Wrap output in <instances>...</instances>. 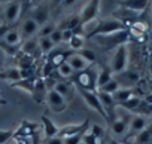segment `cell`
I'll list each match as a JSON object with an SVG mask.
<instances>
[{
    "instance_id": "obj_1",
    "label": "cell",
    "mask_w": 152,
    "mask_h": 144,
    "mask_svg": "<svg viewBox=\"0 0 152 144\" xmlns=\"http://www.w3.org/2000/svg\"><path fill=\"white\" fill-rule=\"evenodd\" d=\"M97 76H99V71L96 70V67L90 65L87 70L81 71V73H75L70 82L76 85L78 89L97 92Z\"/></svg>"
},
{
    "instance_id": "obj_2",
    "label": "cell",
    "mask_w": 152,
    "mask_h": 144,
    "mask_svg": "<svg viewBox=\"0 0 152 144\" xmlns=\"http://www.w3.org/2000/svg\"><path fill=\"white\" fill-rule=\"evenodd\" d=\"M122 30H127L124 22H121L119 20H116L113 17H107V18L102 20L96 25V28H93L87 34V37L91 39V37H97V36H107V34H113V33H118Z\"/></svg>"
},
{
    "instance_id": "obj_3",
    "label": "cell",
    "mask_w": 152,
    "mask_h": 144,
    "mask_svg": "<svg viewBox=\"0 0 152 144\" xmlns=\"http://www.w3.org/2000/svg\"><path fill=\"white\" fill-rule=\"evenodd\" d=\"M97 40V43L104 48V49H118L119 46L125 45L127 40L130 39V31L128 28L127 30H122V31H118V33H113V34H107V36H97L94 37Z\"/></svg>"
},
{
    "instance_id": "obj_4",
    "label": "cell",
    "mask_w": 152,
    "mask_h": 144,
    "mask_svg": "<svg viewBox=\"0 0 152 144\" xmlns=\"http://www.w3.org/2000/svg\"><path fill=\"white\" fill-rule=\"evenodd\" d=\"M125 111H127V110L122 109V110L116 114L115 120L109 125V126H110V134H112L113 137H124V138H125V135H127L131 116H130V113H125Z\"/></svg>"
},
{
    "instance_id": "obj_5",
    "label": "cell",
    "mask_w": 152,
    "mask_h": 144,
    "mask_svg": "<svg viewBox=\"0 0 152 144\" xmlns=\"http://www.w3.org/2000/svg\"><path fill=\"white\" fill-rule=\"evenodd\" d=\"M127 58H128L127 45H122L118 49H115V54H113L112 61H110V65H109L110 70H112V73H116V75L124 73L125 67H127Z\"/></svg>"
},
{
    "instance_id": "obj_6",
    "label": "cell",
    "mask_w": 152,
    "mask_h": 144,
    "mask_svg": "<svg viewBox=\"0 0 152 144\" xmlns=\"http://www.w3.org/2000/svg\"><path fill=\"white\" fill-rule=\"evenodd\" d=\"M148 117L145 116H140V114H133L131 116V120H130V126H128V131H127V135H125V141H130L131 138H134L137 134L143 132L146 128H148Z\"/></svg>"
},
{
    "instance_id": "obj_7",
    "label": "cell",
    "mask_w": 152,
    "mask_h": 144,
    "mask_svg": "<svg viewBox=\"0 0 152 144\" xmlns=\"http://www.w3.org/2000/svg\"><path fill=\"white\" fill-rule=\"evenodd\" d=\"M79 92H81V97L84 98V101L88 104V107L90 109H93L94 111H97L107 123H109V117H107V114H106V111L103 110V107H102V103H100V100H99V97H97V92H91V91H82V89H79Z\"/></svg>"
},
{
    "instance_id": "obj_8",
    "label": "cell",
    "mask_w": 152,
    "mask_h": 144,
    "mask_svg": "<svg viewBox=\"0 0 152 144\" xmlns=\"http://www.w3.org/2000/svg\"><path fill=\"white\" fill-rule=\"evenodd\" d=\"M99 11H100V2L99 0H91L85 5V8L82 9L79 20H81V25H87L88 22H91L93 20H96L99 17Z\"/></svg>"
},
{
    "instance_id": "obj_9",
    "label": "cell",
    "mask_w": 152,
    "mask_h": 144,
    "mask_svg": "<svg viewBox=\"0 0 152 144\" xmlns=\"http://www.w3.org/2000/svg\"><path fill=\"white\" fill-rule=\"evenodd\" d=\"M97 97H99V100L102 103L103 110L106 111V114L109 117V125H110L115 120V117H116V103H115V100H113L112 95L104 94V92H100V91H97Z\"/></svg>"
},
{
    "instance_id": "obj_10",
    "label": "cell",
    "mask_w": 152,
    "mask_h": 144,
    "mask_svg": "<svg viewBox=\"0 0 152 144\" xmlns=\"http://www.w3.org/2000/svg\"><path fill=\"white\" fill-rule=\"evenodd\" d=\"M46 103L49 106V109L54 111V113H61L67 109V101L60 95L57 94L54 89H48V94H46Z\"/></svg>"
},
{
    "instance_id": "obj_11",
    "label": "cell",
    "mask_w": 152,
    "mask_h": 144,
    "mask_svg": "<svg viewBox=\"0 0 152 144\" xmlns=\"http://www.w3.org/2000/svg\"><path fill=\"white\" fill-rule=\"evenodd\" d=\"M91 126V123H90V119H85L82 123H73V125H64V126H61L60 129H58V134H57V137H60V138H69V137H72V135H75V134H78V132H81V131H84V129H87V128H90Z\"/></svg>"
},
{
    "instance_id": "obj_12",
    "label": "cell",
    "mask_w": 152,
    "mask_h": 144,
    "mask_svg": "<svg viewBox=\"0 0 152 144\" xmlns=\"http://www.w3.org/2000/svg\"><path fill=\"white\" fill-rule=\"evenodd\" d=\"M119 8H124L127 11H131L134 14H139V12H145L151 8L152 2L149 0H122V2H118Z\"/></svg>"
},
{
    "instance_id": "obj_13",
    "label": "cell",
    "mask_w": 152,
    "mask_h": 144,
    "mask_svg": "<svg viewBox=\"0 0 152 144\" xmlns=\"http://www.w3.org/2000/svg\"><path fill=\"white\" fill-rule=\"evenodd\" d=\"M5 24L14 25L21 17V2H9L5 8Z\"/></svg>"
},
{
    "instance_id": "obj_14",
    "label": "cell",
    "mask_w": 152,
    "mask_h": 144,
    "mask_svg": "<svg viewBox=\"0 0 152 144\" xmlns=\"http://www.w3.org/2000/svg\"><path fill=\"white\" fill-rule=\"evenodd\" d=\"M39 25L34 22V20L30 17V18H27L23 24H21V28H20V34H21V39H23V42H26V40H28V39H33L37 33H39Z\"/></svg>"
},
{
    "instance_id": "obj_15",
    "label": "cell",
    "mask_w": 152,
    "mask_h": 144,
    "mask_svg": "<svg viewBox=\"0 0 152 144\" xmlns=\"http://www.w3.org/2000/svg\"><path fill=\"white\" fill-rule=\"evenodd\" d=\"M57 94H60L67 103L73 98V94H75V85L70 82V80H58L54 83V88H52Z\"/></svg>"
},
{
    "instance_id": "obj_16",
    "label": "cell",
    "mask_w": 152,
    "mask_h": 144,
    "mask_svg": "<svg viewBox=\"0 0 152 144\" xmlns=\"http://www.w3.org/2000/svg\"><path fill=\"white\" fill-rule=\"evenodd\" d=\"M67 58H69V54H67V51L66 49H63V48H54V51L48 55V59H46V62L48 64H51L52 67H54V70H57L61 64H64L66 61H67Z\"/></svg>"
},
{
    "instance_id": "obj_17",
    "label": "cell",
    "mask_w": 152,
    "mask_h": 144,
    "mask_svg": "<svg viewBox=\"0 0 152 144\" xmlns=\"http://www.w3.org/2000/svg\"><path fill=\"white\" fill-rule=\"evenodd\" d=\"M31 18L34 20V22H36L39 27H43V25L48 22V18H49L48 5H45V3L37 5V6L33 9V12H31Z\"/></svg>"
},
{
    "instance_id": "obj_18",
    "label": "cell",
    "mask_w": 152,
    "mask_h": 144,
    "mask_svg": "<svg viewBox=\"0 0 152 144\" xmlns=\"http://www.w3.org/2000/svg\"><path fill=\"white\" fill-rule=\"evenodd\" d=\"M67 62L70 64V67L73 68L75 73H81V71H84V70H87V68L90 67V64H88L82 56H79L78 54H72V55H69Z\"/></svg>"
},
{
    "instance_id": "obj_19",
    "label": "cell",
    "mask_w": 152,
    "mask_h": 144,
    "mask_svg": "<svg viewBox=\"0 0 152 144\" xmlns=\"http://www.w3.org/2000/svg\"><path fill=\"white\" fill-rule=\"evenodd\" d=\"M46 94H48V91H46V82L42 77L36 79V82H34V91H33L34 101L39 103V104L43 103L46 100Z\"/></svg>"
},
{
    "instance_id": "obj_20",
    "label": "cell",
    "mask_w": 152,
    "mask_h": 144,
    "mask_svg": "<svg viewBox=\"0 0 152 144\" xmlns=\"http://www.w3.org/2000/svg\"><path fill=\"white\" fill-rule=\"evenodd\" d=\"M112 97H113L116 106H119L121 103H125V101H128L130 98L137 97V95H136V91H134L133 88H119Z\"/></svg>"
},
{
    "instance_id": "obj_21",
    "label": "cell",
    "mask_w": 152,
    "mask_h": 144,
    "mask_svg": "<svg viewBox=\"0 0 152 144\" xmlns=\"http://www.w3.org/2000/svg\"><path fill=\"white\" fill-rule=\"evenodd\" d=\"M42 126H43V135H45V140L46 138H52V137H57L58 134V126L48 117V116H42Z\"/></svg>"
},
{
    "instance_id": "obj_22",
    "label": "cell",
    "mask_w": 152,
    "mask_h": 144,
    "mask_svg": "<svg viewBox=\"0 0 152 144\" xmlns=\"http://www.w3.org/2000/svg\"><path fill=\"white\" fill-rule=\"evenodd\" d=\"M112 70H110V67H102L100 70H99V76H97V91L99 89H102L104 85H107L113 77H112Z\"/></svg>"
},
{
    "instance_id": "obj_23",
    "label": "cell",
    "mask_w": 152,
    "mask_h": 144,
    "mask_svg": "<svg viewBox=\"0 0 152 144\" xmlns=\"http://www.w3.org/2000/svg\"><path fill=\"white\" fill-rule=\"evenodd\" d=\"M61 31L63 30H72V31H75L76 28H79V27H82L81 25V20H79V15H70L69 18H66L60 25H57Z\"/></svg>"
},
{
    "instance_id": "obj_24",
    "label": "cell",
    "mask_w": 152,
    "mask_h": 144,
    "mask_svg": "<svg viewBox=\"0 0 152 144\" xmlns=\"http://www.w3.org/2000/svg\"><path fill=\"white\" fill-rule=\"evenodd\" d=\"M3 42H5V43H8V45H11V46H21L23 39H21L20 30L12 28L11 31H8V33H6V36L3 37Z\"/></svg>"
},
{
    "instance_id": "obj_25",
    "label": "cell",
    "mask_w": 152,
    "mask_h": 144,
    "mask_svg": "<svg viewBox=\"0 0 152 144\" xmlns=\"http://www.w3.org/2000/svg\"><path fill=\"white\" fill-rule=\"evenodd\" d=\"M37 51H39V40L37 39H28L21 45V52L24 55L31 56L33 52H37Z\"/></svg>"
},
{
    "instance_id": "obj_26",
    "label": "cell",
    "mask_w": 152,
    "mask_h": 144,
    "mask_svg": "<svg viewBox=\"0 0 152 144\" xmlns=\"http://www.w3.org/2000/svg\"><path fill=\"white\" fill-rule=\"evenodd\" d=\"M55 73L61 77V79H64V80H72V77L75 76V71H73V68L70 67V64L66 61L64 64H61L57 70H55Z\"/></svg>"
},
{
    "instance_id": "obj_27",
    "label": "cell",
    "mask_w": 152,
    "mask_h": 144,
    "mask_svg": "<svg viewBox=\"0 0 152 144\" xmlns=\"http://www.w3.org/2000/svg\"><path fill=\"white\" fill-rule=\"evenodd\" d=\"M140 103H142V98H140V97H133V98H130L128 101L121 103V104L116 106V107L124 109V110H127V111H130V113H134V111L137 110V107L140 106Z\"/></svg>"
},
{
    "instance_id": "obj_28",
    "label": "cell",
    "mask_w": 152,
    "mask_h": 144,
    "mask_svg": "<svg viewBox=\"0 0 152 144\" xmlns=\"http://www.w3.org/2000/svg\"><path fill=\"white\" fill-rule=\"evenodd\" d=\"M34 82H36L34 77H31V79H23V80H20V82L12 83V86H14V88L24 89V91H27L28 94L33 95V91H34Z\"/></svg>"
},
{
    "instance_id": "obj_29",
    "label": "cell",
    "mask_w": 152,
    "mask_h": 144,
    "mask_svg": "<svg viewBox=\"0 0 152 144\" xmlns=\"http://www.w3.org/2000/svg\"><path fill=\"white\" fill-rule=\"evenodd\" d=\"M37 40H39V51H40L42 54L49 55V54L54 51L55 45L51 42V39H49V37H42V39H37Z\"/></svg>"
},
{
    "instance_id": "obj_30",
    "label": "cell",
    "mask_w": 152,
    "mask_h": 144,
    "mask_svg": "<svg viewBox=\"0 0 152 144\" xmlns=\"http://www.w3.org/2000/svg\"><path fill=\"white\" fill-rule=\"evenodd\" d=\"M84 42H85V37L82 34H73L72 40L69 42V46L72 51H81L84 49Z\"/></svg>"
},
{
    "instance_id": "obj_31",
    "label": "cell",
    "mask_w": 152,
    "mask_h": 144,
    "mask_svg": "<svg viewBox=\"0 0 152 144\" xmlns=\"http://www.w3.org/2000/svg\"><path fill=\"white\" fill-rule=\"evenodd\" d=\"M133 140V144H146V143H149V141H152V135H151V132L148 131V128L143 131V132H140V134H137L134 138H131Z\"/></svg>"
},
{
    "instance_id": "obj_32",
    "label": "cell",
    "mask_w": 152,
    "mask_h": 144,
    "mask_svg": "<svg viewBox=\"0 0 152 144\" xmlns=\"http://www.w3.org/2000/svg\"><path fill=\"white\" fill-rule=\"evenodd\" d=\"M88 131H90V128H87V129H84V131H81V132H78V134H75V135H72V137H69V138H64V144H82L84 135H85Z\"/></svg>"
},
{
    "instance_id": "obj_33",
    "label": "cell",
    "mask_w": 152,
    "mask_h": 144,
    "mask_svg": "<svg viewBox=\"0 0 152 144\" xmlns=\"http://www.w3.org/2000/svg\"><path fill=\"white\" fill-rule=\"evenodd\" d=\"M119 88H121V85L118 83V80H116V79H112L107 85H104V86H103L102 89H99V91H100V92H104V94H109V95H113Z\"/></svg>"
},
{
    "instance_id": "obj_34",
    "label": "cell",
    "mask_w": 152,
    "mask_h": 144,
    "mask_svg": "<svg viewBox=\"0 0 152 144\" xmlns=\"http://www.w3.org/2000/svg\"><path fill=\"white\" fill-rule=\"evenodd\" d=\"M57 28V25L54 24V22H46L43 27H40L39 28V39H42V37H49L52 33H54V30Z\"/></svg>"
},
{
    "instance_id": "obj_35",
    "label": "cell",
    "mask_w": 152,
    "mask_h": 144,
    "mask_svg": "<svg viewBox=\"0 0 152 144\" xmlns=\"http://www.w3.org/2000/svg\"><path fill=\"white\" fill-rule=\"evenodd\" d=\"M78 55L79 56H82L90 65H93L94 62H96V59H97V56H96V54L93 52V51H90V49H81V51H78Z\"/></svg>"
},
{
    "instance_id": "obj_36",
    "label": "cell",
    "mask_w": 152,
    "mask_h": 144,
    "mask_svg": "<svg viewBox=\"0 0 152 144\" xmlns=\"http://www.w3.org/2000/svg\"><path fill=\"white\" fill-rule=\"evenodd\" d=\"M15 135V131L12 129H0V144H8V141H12Z\"/></svg>"
},
{
    "instance_id": "obj_37",
    "label": "cell",
    "mask_w": 152,
    "mask_h": 144,
    "mask_svg": "<svg viewBox=\"0 0 152 144\" xmlns=\"http://www.w3.org/2000/svg\"><path fill=\"white\" fill-rule=\"evenodd\" d=\"M0 48H2L8 55H11V56H15L18 52H21V51H20L21 46H11V45H8V43H5V42H0Z\"/></svg>"
},
{
    "instance_id": "obj_38",
    "label": "cell",
    "mask_w": 152,
    "mask_h": 144,
    "mask_svg": "<svg viewBox=\"0 0 152 144\" xmlns=\"http://www.w3.org/2000/svg\"><path fill=\"white\" fill-rule=\"evenodd\" d=\"M49 39H51V42L57 46V45H61L63 43V31L57 27L55 30H54V33L49 36Z\"/></svg>"
},
{
    "instance_id": "obj_39",
    "label": "cell",
    "mask_w": 152,
    "mask_h": 144,
    "mask_svg": "<svg viewBox=\"0 0 152 144\" xmlns=\"http://www.w3.org/2000/svg\"><path fill=\"white\" fill-rule=\"evenodd\" d=\"M104 140V138H103ZM103 140H100V138H97L96 135H93L90 131L84 135V140H82V144H100Z\"/></svg>"
},
{
    "instance_id": "obj_40",
    "label": "cell",
    "mask_w": 152,
    "mask_h": 144,
    "mask_svg": "<svg viewBox=\"0 0 152 144\" xmlns=\"http://www.w3.org/2000/svg\"><path fill=\"white\" fill-rule=\"evenodd\" d=\"M90 132L93 134V135H96L97 138H100V140H103V138H106V135H104V129L102 128V126H99V125H93V126H90Z\"/></svg>"
},
{
    "instance_id": "obj_41",
    "label": "cell",
    "mask_w": 152,
    "mask_h": 144,
    "mask_svg": "<svg viewBox=\"0 0 152 144\" xmlns=\"http://www.w3.org/2000/svg\"><path fill=\"white\" fill-rule=\"evenodd\" d=\"M43 144H64V140L60 137H52V138H46Z\"/></svg>"
},
{
    "instance_id": "obj_42",
    "label": "cell",
    "mask_w": 152,
    "mask_h": 144,
    "mask_svg": "<svg viewBox=\"0 0 152 144\" xmlns=\"http://www.w3.org/2000/svg\"><path fill=\"white\" fill-rule=\"evenodd\" d=\"M73 31L72 30H63V43H69L73 37Z\"/></svg>"
},
{
    "instance_id": "obj_43",
    "label": "cell",
    "mask_w": 152,
    "mask_h": 144,
    "mask_svg": "<svg viewBox=\"0 0 152 144\" xmlns=\"http://www.w3.org/2000/svg\"><path fill=\"white\" fill-rule=\"evenodd\" d=\"M11 30H12L11 25H8V24H5V22H3V24H0V39H3V37L6 36V33L11 31Z\"/></svg>"
},
{
    "instance_id": "obj_44",
    "label": "cell",
    "mask_w": 152,
    "mask_h": 144,
    "mask_svg": "<svg viewBox=\"0 0 152 144\" xmlns=\"http://www.w3.org/2000/svg\"><path fill=\"white\" fill-rule=\"evenodd\" d=\"M104 141H106V144H121V143H119L116 138H113V137H106Z\"/></svg>"
},
{
    "instance_id": "obj_45",
    "label": "cell",
    "mask_w": 152,
    "mask_h": 144,
    "mask_svg": "<svg viewBox=\"0 0 152 144\" xmlns=\"http://www.w3.org/2000/svg\"><path fill=\"white\" fill-rule=\"evenodd\" d=\"M31 144H40V138H39V134L34 132L31 135Z\"/></svg>"
},
{
    "instance_id": "obj_46",
    "label": "cell",
    "mask_w": 152,
    "mask_h": 144,
    "mask_svg": "<svg viewBox=\"0 0 152 144\" xmlns=\"http://www.w3.org/2000/svg\"><path fill=\"white\" fill-rule=\"evenodd\" d=\"M149 71L152 76V45H151V54H149Z\"/></svg>"
},
{
    "instance_id": "obj_47",
    "label": "cell",
    "mask_w": 152,
    "mask_h": 144,
    "mask_svg": "<svg viewBox=\"0 0 152 144\" xmlns=\"http://www.w3.org/2000/svg\"><path fill=\"white\" fill-rule=\"evenodd\" d=\"M0 79H5V80H6V76H5V71H0Z\"/></svg>"
},
{
    "instance_id": "obj_48",
    "label": "cell",
    "mask_w": 152,
    "mask_h": 144,
    "mask_svg": "<svg viewBox=\"0 0 152 144\" xmlns=\"http://www.w3.org/2000/svg\"><path fill=\"white\" fill-rule=\"evenodd\" d=\"M149 88H151V92H152V79L149 80Z\"/></svg>"
},
{
    "instance_id": "obj_49",
    "label": "cell",
    "mask_w": 152,
    "mask_h": 144,
    "mask_svg": "<svg viewBox=\"0 0 152 144\" xmlns=\"http://www.w3.org/2000/svg\"><path fill=\"white\" fill-rule=\"evenodd\" d=\"M146 144H152V141H149V143H146Z\"/></svg>"
}]
</instances>
